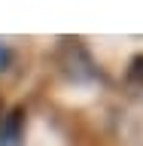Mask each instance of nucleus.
Segmentation results:
<instances>
[{"label": "nucleus", "mask_w": 143, "mask_h": 146, "mask_svg": "<svg viewBox=\"0 0 143 146\" xmlns=\"http://www.w3.org/2000/svg\"><path fill=\"white\" fill-rule=\"evenodd\" d=\"M131 76H134V79H143V58H137V61L131 64Z\"/></svg>", "instance_id": "f257e3e1"}]
</instances>
